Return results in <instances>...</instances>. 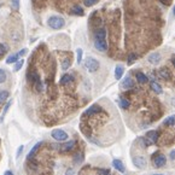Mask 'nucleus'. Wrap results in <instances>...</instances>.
<instances>
[{
    "label": "nucleus",
    "instance_id": "obj_26",
    "mask_svg": "<svg viewBox=\"0 0 175 175\" xmlns=\"http://www.w3.org/2000/svg\"><path fill=\"white\" fill-rule=\"evenodd\" d=\"M10 93L7 91H0V103H4L9 98Z\"/></svg>",
    "mask_w": 175,
    "mask_h": 175
},
{
    "label": "nucleus",
    "instance_id": "obj_29",
    "mask_svg": "<svg viewBox=\"0 0 175 175\" xmlns=\"http://www.w3.org/2000/svg\"><path fill=\"white\" fill-rule=\"evenodd\" d=\"M7 79V75H6V71L4 69L0 68V83H4Z\"/></svg>",
    "mask_w": 175,
    "mask_h": 175
},
{
    "label": "nucleus",
    "instance_id": "obj_19",
    "mask_svg": "<svg viewBox=\"0 0 175 175\" xmlns=\"http://www.w3.org/2000/svg\"><path fill=\"white\" fill-rule=\"evenodd\" d=\"M19 61V56L16 53V55H11L7 57V59H6V63L7 64H13V63H17Z\"/></svg>",
    "mask_w": 175,
    "mask_h": 175
},
{
    "label": "nucleus",
    "instance_id": "obj_4",
    "mask_svg": "<svg viewBox=\"0 0 175 175\" xmlns=\"http://www.w3.org/2000/svg\"><path fill=\"white\" fill-rule=\"evenodd\" d=\"M51 137L57 140V141H66L69 139V135L68 133L63 130V129H53L51 132Z\"/></svg>",
    "mask_w": 175,
    "mask_h": 175
},
{
    "label": "nucleus",
    "instance_id": "obj_9",
    "mask_svg": "<svg viewBox=\"0 0 175 175\" xmlns=\"http://www.w3.org/2000/svg\"><path fill=\"white\" fill-rule=\"evenodd\" d=\"M146 138L152 143V144H156L157 141H158V138H159V133L156 132V130H150L146 133V135H145Z\"/></svg>",
    "mask_w": 175,
    "mask_h": 175
},
{
    "label": "nucleus",
    "instance_id": "obj_30",
    "mask_svg": "<svg viewBox=\"0 0 175 175\" xmlns=\"http://www.w3.org/2000/svg\"><path fill=\"white\" fill-rule=\"evenodd\" d=\"M7 51H9V48H7V46H6V45H4V44H0V58L5 55Z\"/></svg>",
    "mask_w": 175,
    "mask_h": 175
},
{
    "label": "nucleus",
    "instance_id": "obj_1",
    "mask_svg": "<svg viewBox=\"0 0 175 175\" xmlns=\"http://www.w3.org/2000/svg\"><path fill=\"white\" fill-rule=\"evenodd\" d=\"M94 47L100 52H104V51L108 50L106 30L104 28H99V29L95 30V33H94Z\"/></svg>",
    "mask_w": 175,
    "mask_h": 175
},
{
    "label": "nucleus",
    "instance_id": "obj_36",
    "mask_svg": "<svg viewBox=\"0 0 175 175\" xmlns=\"http://www.w3.org/2000/svg\"><path fill=\"white\" fill-rule=\"evenodd\" d=\"M27 53H28V50L27 48H23V50H21V51H19L17 55H18L19 57H23V56H26Z\"/></svg>",
    "mask_w": 175,
    "mask_h": 175
},
{
    "label": "nucleus",
    "instance_id": "obj_31",
    "mask_svg": "<svg viewBox=\"0 0 175 175\" xmlns=\"http://www.w3.org/2000/svg\"><path fill=\"white\" fill-rule=\"evenodd\" d=\"M99 0H83V4H85V6H87V7H90V6H93L94 4H97Z\"/></svg>",
    "mask_w": 175,
    "mask_h": 175
},
{
    "label": "nucleus",
    "instance_id": "obj_25",
    "mask_svg": "<svg viewBox=\"0 0 175 175\" xmlns=\"http://www.w3.org/2000/svg\"><path fill=\"white\" fill-rule=\"evenodd\" d=\"M82 161H83V153H81V152L76 153V155L74 156V163L75 164H80Z\"/></svg>",
    "mask_w": 175,
    "mask_h": 175
},
{
    "label": "nucleus",
    "instance_id": "obj_23",
    "mask_svg": "<svg viewBox=\"0 0 175 175\" xmlns=\"http://www.w3.org/2000/svg\"><path fill=\"white\" fill-rule=\"evenodd\" d=\"M70 65H71V61H70V58H65L64 61L62 62V69L63 70H68L69 68H70Z\"/></svg>",
    "mask_w": 175,
    "mask_h": 175
},
{
    "label": "nucleus",
    "instance_id": "obj_35",
    "mask_svg": "<svg viewBox=\"0 0 175 175\" xmlns=\"http://www.w3.org/2000/svg\"><path fill=\"white\" fill-rule=\"evenodd\" d=\"M76 53H77V63L80 64V63H81V61H82V50H81V48H79V50L76 51Z\"/></svg>",
    "mask_w": 175,
    "mask_h": 175
},
{
    "label": "nucleus",
    "instance_id": "obj_17",
    "mask_svg": "<svg viewBox=\"0 0 175 175\" xmlns=\"http://www.w3.org/2000/svg\"><path fill=\"white\" fill-rule=\"evenodd\" d=\"M123 73H124V68L122 65H117L115 68V77H116V80H121L122 76H123Z\"/></svg>",
    "mask_w": 175,
    "mask_h": 175
},
{
    "label": "nucleus",
    "instance_id": "obj_14",
    "mask_svg": "<svg viewBox=\"0 0 175 175\" xmlns=\"http://www.w3.org/2000/svg\"><path fill=\"white\" fill-rule=\"evenodd\" d=\"M148 61L151 63V64H158V63H159V61H161V55H159V53H157V52H155V53H151V55L148 56Z\"/></svg>",
    "mask_w": 175,
    "mask_h": 175
},
{
    "label": "nucleus",
    "instance_id": "obj_8",
    "mask_svg": "<svg viewBox=\"0 0 175 175\" xmlns=\"http://www.w3.org/2000/svg\"><path fill=\"white\" fill-rule=\"evenodd\" d=\"M45 143L44 141H39V143H36L34 146H33V148H32V151L28 153V156H27V159H32V158H34V156H35V153H36L37 151L40 150V148L44 145Z\"/></svg>",
    "mask_w": 175,
    "mask_h": 175
},
{
    "label": "nucleus",
    "instance_id": "obj_32",
    "mask_svg": "<svg viewBox=\"0 0 175 175\" xmlns=\"http://www.w3.org/2000/svg\"><path fill=\"white\" fill-rule=\"evenodd\" d=\"M138 58V56L135 55V53H130L128 56V64H132V63H134V61Z\"/></svg>",
    "mask_w": 175,
    "mask_h": 175
},
{
    "label": "nucleus",
    "instance_id": "obj_3",
    "mask_svg": "<svg viewBox=\"0 0 175 175\" xmlns=\"http://www.w3.org/2000/svg\"><path fill=\"white\" fill-rule=\"evenodd\" d=\"M99 62L95 59V58H93V57H87L86 59H85V68L90 71V73H94V71H97L98 69H99Z\"/></svg>",
    "mask_w": 175,
    "mask_h": 175
},
{
    "label": "nucleus",
    "instance_id": "obj_11",
    "mask_svg": "<svg viewBox=\"0 0 175 175\" xmlns=\"http://www.w3.org/2000/svg\"><path fill=\"white\" fill-rule=\"evenodd\" d=\"M112 167H114L116 170H119L120 173H124V172H126V167H124V164L122 163V161L117 159V158H115V159L112 161Z\"/></svg>",
    "mask_w": 175,
    "mask_h": 175
},
{
    "label": "nucleus",
    "instance_id": "obj_10",
    "mask_svg": "<svg viewBox=\"0 0 175 175\" xmlns=\"http://www.w3.org/2000/svg\"><path fill=\"white\" fill-rule=\"evenodd\" d=\"M75 145H76V141H75V140L66 141L65 144H63V145L61 146V151H62V152H69V151H71V150L75 148Z\"/></svg>",
    "mask_w": 175,
    "mask_h": 175
},
{
    "label": "nucleus",
    "instance_id": "obj_24",
    "mask_svg": "<svg viewBox=\"0 0 175 175\" xmlns=\"http://www.w3.org/2000/svg\"><path fill=\"white\" fill-rule=\"evenodd\" d=\"M71 13H73V15H77V16H82L83 10H82V7H80V6H74L73 10H71Z\"/></svg>",
    "mask_w": 175,
    "mask_h": 175
},
{
    "label": "nucleus",
    "instance_id": "obj_37",
    "mask_svg": "<svg viewBox=\"0 0 175 175\" xmlns=\"http://www.w3.org/2000/svg\"><path fill=\"white\" fill-rule=\"evenodd\" d=\"M23 148H24V146H23V145H21V146L18 148V151H17V153H16V157H17V158H18V157L22 155V152H23Z\"/></svg>",
    "mask_w": 175,
    "mask_h": 175
},
{
    "label": "nucleus",
    "instance_id": "obj_5",
    "mask_svg": "<svg viewBox=\"0 0 175 175\" xmlns=\"http://www.w3.org/2000/svg\"><path fill=\"white\" fill-rule=\"evenodd\" d=\"M167 163V157L162 153H158L157 152L155 156L152 157V166L155 168H162L164 167Z\"/></svg>",
    "mask_w": 175,
    "mask_h": 175
},
{
    "label": "nucleus",
    "instance_id": "obj_43",
    "mask_svg": "<svg viewBox=\"0 0 175 175\" xmlns=\"http://www.w3.org/2000/svg\"><path fill=\"white\" fill-rule=\"evenodd\" d=\"M152 175H164V174H152Z\"/></svg>",
    "mask_w": 175,
    "mask_h": 175
},
{
    "label": "nucleus",
    "instance_id": "obj_18",
    "mask_svg": "<svg viewBox=\"0 0 175 175\" xmlns=\"http://www.w3.org/2000/svg\"><path fill=\"white\" fill-rule=\"evenodd\" d=\"M135 77H137V81H138L139 83H146L148 81V77L146 76L145 74H143V73H137V75H135Z\"/></svg>",
    "mask_w": 175,
    "mask_h": 175
},
{
    "label": "nucleus",
    "instance_id": "obj_7",
    "mask_svg": "<svg viewBox=\"0 0 175 175\" xmlns=\"http://www.w3.org/2000/svg\"><path fill=\"white\" fill-rule=\"evenodd\" d=\"M101 111V108L98 105V104H94L92 106H90L87 110L85 111V115L83 116H92V115H95V114H99Z\"/></svg>",
    "mask_w": 175,
    "mask_h": 175
},
{
    "label": "nucleus",
    "instance_id": "obj_6",
    "mask_svg": "<svg viewBox=\"0 0 175 175\" xmlns=\"http://www.w3.org/2000/svg\"><path fill=\"white\" fill-rule=\"evenodd\" d=\"M132 162H133V164L139 168V169H143V168H145L146 164H148V161H146V158L144 156H135L132 158Z\"/></svg>",
    "mask_w": 175,
    "mask_h": 175
},
{
    "label": "nucleus",
    "instance_id": "obj_40",
    "mask_svg": "<svg viewBox=\"0 0 175 175\" xmlns=\"http://www.w3.org/2000/svg\"><path fill=\"white\" fill-rule=\"evenodd\" d=\"M4 175H13V173H12L11 170H6V172L4 173Z\"/></svg>",
    "mask_w": 175,
    "mask_h": 175
},
{
    "label": "nucleus",
    "instance_id": "obj_15",
    "mask_svg": "<svg viewBox=\"0 0 175 175\" xmlns=\"http://www.w3.org/2000/svg\"><path fill=\"white\" fill-rule=\"evenodd\" d=\"M158 76L163 80H169L170 79V74H169V70L167 68H161L158 70Z\"/></svg>",
    "mask_w": 175,
    "mask_h": 175
},
{
    "label": "nucleus",
    "instance_id": "obj_22",
    "mask_svg": "<svg viewBox=\"0 0 175 175\" xmlns=\"http://www.w3.org/2000/svg\"><path fill=\"white\" fill-rule=\"evenodd\" d=\"M129 105H130V103H129L128 99H126V98H121L120 99V106L122 108V109H128Z\"/></svg>",
    "mask_w": 175,
    "mask_h": 175
},
{
    "label": "nucleus",
    "instance_id": "obj_16",
    "mask_svg": "<svg viewBox=\"0 0 175 175\" xmlns=\"http://www.w3.org/2000/svg\"><path fill=\"white\" fill-rule=\"evenodd\" d=\"M150 88L155 93H157V94H161L162 93V86L158 82H156V81H151L150 82Z\"/></svg>",
    "mask_w": 175,
    "mask_h": 175
},
{
    "label": "nucleus",
    "instance_id": "obj_34",
    "mask_svg": "<svg viewBox=\"0 0 175 175\" xmlns=\"http://www.w3.org/2000/svg\"><path fill=\"white\" fill-rule=\"evenodd\" d=\"M98 175H111L109 169H98Z\"/></svg>",
    "mask_w": 175,
    "mask_h": 175
},
{
    "label": "nucleus",
    "instance_id": "obj_13",
    "mask_svg": "<svg viewBox=\"0 0 175 175\" xmlns=\"http://www.w3.org/2000/svg\"><path fill=\"white\" fill-rule=\"evenodd\" d=\"M74 81V76L71 74H64L62 77H61V81L59 83L62 85V86H65V85H69V83H71Z\"/></svg>",
    "mask_w": 175,
    "mask_h": 175
},
{
    "label": "nucleus",
    "instance_id": "obj_20",
    "mask_svg": "<svg viewBox=\"0 0 175 175\" xmlns=\"http://www.w3.org/2000/svg\"><path fill=\"white\" fill-rule=\"evenodd\" d=\"M11 104H12V100H9L7 101V104L4 106V110H2V114H1V116H0V123H2V121H4V117H5V115L7 114V111H9L10 106H11Z\"/></svg>",
    "mask_w": 175,
    "mask_h": 175
},
{
    "label": "nucleus",
    "instance_id": "obj_27",
    "mask_svg": "<svg viewBox=\"0 0 175 175\" xmlns=\"http://www.w3.org/2000/svg\"><path fill=\"white\" fill-rule=\"evenodd\" d=\"M164 124H166V126H175V115L169 116V117L164 121Z\"/></svg>",
    "mask_w": 175,
    "mask_h": 175
},
{
    "label": "nucleus",
    "instance_id": "obj_42",
    "mask_svg": "<svg viewBox=\"0 0 175 175\" xmlns=\"http://www.w3.org/2000/svg\"><path fill=\"white\" fill-rule=\"evenodd\" d=\"M172 62H173V64L175 65V57H174V58H173V61H172Z\"/></svg>",
    "mask_w": 175,
    "mask_h": 175
},
{
    "label": "nucleus",
    "instance_id": "obj_38",
    "mask_svg": "<svg viewBox=\"0 0 175 175\" xmlns=\"http://www.w3.org/2000/svg\"><path fill=\"white\" fill-rule=\"evenodd\" d=\"M169 158H170V161H175V150H172L170 151V153H169Z\"/></svg>",
    "mask_w": 175,
    "mask_h": 175
},
{
    "label": "nucleus",
    "instance_id": "obj_28",
    "mask_svg": "<svg viewBox=\"0 0 175 175\" xmlns=\"http://www.w3.org/2000/svg\"><path fill=\"white\" fill-rule=\"evenodd\" d=\"M24 64V61L23 59H19L17 63H15V66H13V71H19L22 69V66Z\"/></svg>",
    "mask_w": 175,
    "mask_h": 175
},
{
    "label": "nucleus",
    "instance_id": "obj_39",
    "mask_svg": "<svg viewBox=\"0 0 175 175\" xmlns=\"http://www.w3.org/2000/svg\"><path fill=\"white\" fill-rule=\"evenodd\" d=\"M65 175H75V172L73 168H68V170L65 172Z\"/></svg>",
    "mask_w": 175,
    "mask_h": 175
},
{
    "label": "nucleus",
    "instance_id": "obj_41",
    "mask_svg": "<svg viewBox=\"0 0 175 175\" xmlns=\"http://www.w3.org/2000/svg\"><path fill=\"white\" fill-rule=\"evenodd\" d=\"M161 2H163V4H166V5H168V4L170 2V0H161Z\"/></svg>",
    "mask_w": 175,
    "mask_h": 175
},
{
    "label": "nucleus",
    "instance_id": "obj_33",
    "mask_svg": "<svg viewBox=\"0 0 175 175\" xmlns=\"http://www.w3.org/2000/svg\"><path fill=\"white\" fill-rule=\"evenodd\" d=\"M11 5H12V9L13 10H18L19 9V0H11Z\"/></svg>",
    "mask_w": 175,
    "mask_h": 175
},
{
    "label": "nucleus",
    "instance_id": "obj_21",
    "mask_svg": "<svg viewBox=\"0 0 175 175\" xmlns=\"http://www.w3.org/2000/svg\"><path fill=\"white\" fill-rule=\"evenodd\" d=\"M139 141L141 143V145H143V148H148V146H151V145H153L150 140H148L146 137H143V138H139Z\"/></svg>",
    "mask_w": 175,
    "mask_h": 175
},
{
    "label": "nucleus",
    "instance_id": "obj_12",
    "mask_svg": "<svg viewBox=\"0 0 175 175\" xmlns=\"http://www.w3.org/2000/svg\"><path fill=\"white\" fill-rule=\"evenodd\" d=\"M121 87L124 88V90H130V88L134 87V82H133V80H132L129 76H127V77H124V80L122 81Z\"/></svg>",
    "mask_w": 175,
    "mask_h": 175
},
{
    "label": "nucleus",
    "instance_id": "obj_2",
    "mask_svg": "<svg viewBox=\"0 0 175 175\" xmlns=\"http://www.w3.org/2000/svg\"><path fill=\"white\" fill-rule=\"evenodd\" d=\"M47 24L52 29H62L65 26V21L61 16H51L47 19Z\"/></svg>",
    "mask_w": 175,
    "mask_h": 175
}]
</instances>
